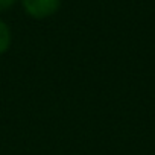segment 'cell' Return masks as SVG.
Wrapping results in <instances>:
<instances>
[{"instance_id": "1", "label": "cell", "mask_w": 155, "mask_h": 155, "mask_svg": "<svg viewBox=\"0 0 155 155\" xmlns=\"http://www.w3.org/2000/svg\"><path fill=\"white\" fill-rule=\"evenodd\" d=\"M20 5L28 17L34 20H46L59 11L62 0H20Z\"/></svg>"}, {"instance_id": "2", "label": "cell", "mask_w": 155, "mask_h": 155, "mask_svg": "<svg viewBox=\"0 0 155 155\" xmlns=\"http://www.w3.org/2000/svg\"><path fill=\"white\" fill-rule=\"evenodd\" d=\"M12 29L11 26L0 18V56L5 55L12 46Z\"/></svg>"}, {"instance_id": "3", "label": "cell", "mask_w": 155, "mask_h": 155, "mask_svg": "<svg viewBox=\"0 0 155 155\" xmlns=\"http://www.w3.org/2000/svg\"><path fill=\"white\" fill-rule=\"evenodd\" d=\"M20 0H0V12H6L9 9H12Z\"/></svg>"}]
</instances>
